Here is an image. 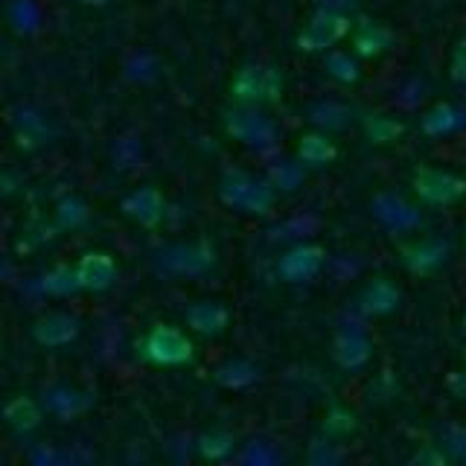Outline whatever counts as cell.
I'll return each instance as SVG.
<instances>
[{"label":"cell","mask_w":466,"mask_h":466,"mask_svg":"<svg viewBox=\"0 0 466 466\" xmlns=\"http://www.w3.org/2000/svg\"><path fill=\"white\" fill-rule=\"evenodd\" d=\"M218 198L230 210L248 216H268L277 204V189L268 178H259L254 172H228L218 184Z\"/></svg>","instance_id":"obj_1"},{"label":"cell","mask_w":466,"mask_h":466,"mask_svg":"<svg viewBox=\"0 0 466 466\" xmlns=\"http://www.w3.org/2000/svg\"><path fill=\"white\" fill-rule=\"evenodd\" d=\"M140 359L157 364V368H181V364H189L196 356V344L193 339L172 324H155L149 332L137 341Z\"/></svg>","instance_id":"obj_2"},{"label":"cell","mask_w":466,"mask_h":466,"mask_svg":"<svg viewBox=\"0 0 466 466\" xmlns=\"http://www.w3.org/2000/svg\"><path fill=\"white\" fill-rule=\"evenodd\" d=\"M225 128L233 140H239L248 149L268 155L277 149V126L271 116L257 106H237L225 114Z\"/></svg>","instance_id":"obj_3"},{"label":"cell","mask_w":466,"mask_h":466,"mask_svg":"<svg viewBox=\"0 0 466 466\" xmlns=\"http://www.w3.org/2000/svg\"><path fill=\"white\" fill-rule=\"evenodd\" d=\"M350 29H353V21H350L347 12L329 9V6H318L309 15V21L300 26L298 50H303V53H327L332 47H339V44L350 35Z\"/></svg>","instance_id":"obj_4"},{"label":"cell","mask_w":466,"mask_h":466,"mask_svg":"<svg viewBox=\"0 0 466 466\" xmlns=\"http://www.w3.org/2000/svg\"><path fill=\"white\" fill-rule=\"evenodd\" d=\"M230 96L239 106H271L283 96V76L271 65H245L230 82Z\"/></svg>","instance_id":"obj_5"},{"label":"cell","mask_w":466,"mask_h":466,"mask_svg":"<svg viewBox=\"0 0 466 466\" xmlns=\"http://www.w3.org/2000/svg\"><path fill=\"white\" fill-rule=\"evenodd\" d=\"M157 268L172 277H198L216 266V248L210 242H175L157 251Z\"/></svg>","instance_id":"obj_6"},{"label":"cell","mask_w":466,"mask_h":466,"mask_svg":"<svg viewBox=\"0 0 466 466\" xmlns=\"http://www.w3.org/2000/svg\"><path fill=\"white\" fill-rule=\"evenodd\" d=\"M411 187L417 198L431 204V208H449L466 196V178L443 167H420L411 178Z\"/></svg>","instance_id":"obj_7"},{"label":"cell","mask_w":466,"mask_h":466,"mask_svg":"<svg viewBox=\"0 0 466 466\" xmlns=\"http://www.w3.org/2000/svg\"><path fill=\"white\" fill-rule=\"evenodd\" d=\"M327 262V254L320 245L312 242H295L289 251L277 262V274L283 277L286 283H309L312 277L320 274Z\"/></svg>","instance_id":"obj_8"},{"label":"cell","mask_w":466,"mask_h":466,"mask_svg":"<svg viewBox=\"0 0 466 466\" xmlns=\"http://www.w3.org/2000/svg\"><path fill=\"white\" fill-rule=\"evenodd\" d=\"M373 356L370 335L359 324H341L332 339V359L341 364L344 370H361Z\"/></svg>","instance_id":"obj_9"},{"label":"cell","mask_w":466,"mask_h":466,"mask_svg":"<svg viewBox=\"0 0 466 466\" xmlns=\"http://www.w3.org/2000/svg\"><path fill=\"white\" fill-rule=\"evenodd\" d=\"M120 210L123 216L135 218L140 228L155 230L167 218V198L157 187H137L120 198Z\"/></svg>","instance_id":"obj_10"},{"label":"cell","mask_w":466,"mask_h":466,"mask_svg":"<svg viewBox=\"0 0 466 466\" xmlns=\"http://www.w3.org/2000/svg\"><path fill=\"white\" fill-rule=\"evenodd\" d=\"M370 210L373 216L382 222L388 230L393 233H408V230H417L422 225V216L414 204H408L402 196L397 193H379L370 201Z\"/></svg>","instance_id":"obj_11"},{"label":"cell","mask_w":466,"mask_h":466,"mask_svg":"<svg viewBox=\"0 0 466 466\" xmlns=\"http://www.w3.org/2000/svg\"><path fill=\"white\" fill-rule=\"evenodd\" d=\"M79 318L67 309H50L33 324V339L41 347H67L79 339Z\"/></svg>","instance_id":"obj_12"},{"label":"cell","mask_w":466,"mask_h":466,"mask_svg":"<svg viewBox=\"0 0 466 466\" xmlns=\"http://www.w3.org/2000/svg\"><path fill=\"white\" fill-rule=\"evenodd\" d=\"M451 257V245L443 237H422L402 251V262L411 274H431L443 268Z\"/></svg>","instance_id":"obj_13"},{"label":"cell","mask_w":466,"mask_h":466,"mask_svg":"<svg viewBox=\"0 0 466 466\" xmlns=\"http://www.w3.org/2000/svg\"><path fill=\"white\" fill-rule=\"evenodd\" d=\"M73 268H76L82 291H96V295H99V291H108L116 283V262L106 251H87V254H82Z\"/></svg>","instance_id":"obj_14"},{"label":"cell","mask_w":466,"mask_h":466,"mask_svg":"<svg viewBox=\"0 0 466 466\" xmlns=\"http://www.w3.org/2000/svg\"><path fill=\"white\" fill-rule=\"evenodd\" d=\"M400 303H402V291L397 283L388 280V277H376V280H370L359 295V309L373 318L397 312Z\"/></svg>","instance_id":"obj_15"},{"label":"cell","mask_w":466,"mask_h":466,"mask_svg":"<svg viewBox=\"0 0 466 466\" xmlns=\"http://www.w3.org/2000/svg\"><path fill=\"white\" fill-rule=\"evenodd\" d=\"M420 128L426 137H449L466 128V108L458 102H437L422 114Z\"/></svg>","instance_id":"obj_16"},{"label":"cell","mask_w":466,"mask_h":466,"mask_svg":"<svg viewBox=\"0 0 466 466\" xmlns=\"http://www.w3.org/2000/svg\"><path fill=\"white\" fill-rule=\"evenodd\" d=\"M350 33H353V53L359 58H376L385 50H390V44H393L390 26L373 18H361Z\"/></svg>","instance_id":"obj_17"},{"label":"cell","mask_w":466,"mask_h":466,"mask_svg":"<svg viewBox=\"0 0 466 466\" xmlns=\"http://www.w3.org/2000/svg\"><path fill=\"white\" fill-rule=\"evenodd\" d=\"M230 312L225 309L218 300H196L187 309V327L196 335H204V339H213V335H222L228 329Z\"/></svg>","instance_id":"obj_18"},{"label":"cell","mask_w":466,"mask_h":466,"mask_svg":"<svg viewBox=\"0 0 466 466\" xmlns=\"http://www.w3.org/2000/svg\"><path fill=\"white\" fill-rule=\"evenodd\" d=\"M44 408L62 420H73L91 408V397L70 385H53L44 390Z\"/></svg>","instance_id":"obj_19"},{"label":"cell","mask_w":466,"mask_h":466,"mask_svg":"<svg viewBox=\"0 0 466 466\" xmlns=\"http://www.w3.org/2000/svg\"><path fill=\"white\" fill-rule=\"evenodd\" d=\"M339 157L335 143L324 135V131H306L298 140V160L303 167H327Z\"/></svg>","instance_id":"obj_20"},{"label":"cell","mask_w":466,"mask_h":466,"mask_svg":"<svg viewBox=\"0 0 466 466\" xmlns=\"http://www.w3.org/2000/svg\"><path fill=\"white\" fill-rule=\"evenodd\" d=\"M306 120L312 126H318L320 131H341L353 123V111H350L344 102H335V99H320L312 102L306 108Z\"/></svg>","instance_id":"obj_21"},{"label":"cell","mask_w":466,"mask_h":466,"mask_svg":"<svg viewBox=\"0 0 466 466\" xmlns=\"http://www.w3.org/2000/svg\"><path fill=\"white\" fill-rule=\"evenodd\" d=\"M4 420L15 431H35L41 426V405L29 397H15L4 405Z\"/></svg>","instance_id":"obj_22"},{"label":"cell","mask_w":466,"mask_h":466,"mask_svg":"<svg viewBox=\"0 0 466 466\" xmlns=\"http://www.w3.org/2000/svg\"><path fill=\"white\" fill-rule=\"evenodd\" d=\"M21 116H15V135L24 149H35L47 140V123L35 108H18Z\"/></svg>","instance_id":"obj_23"},{"label":"cell","mask_w":466,"mask_h":466,"mask_svg":"<svg viewBox=\"0 0 466 466\" xmlns=\"http://www.w3.org/2000/svg\"><path fill=\"white\" fill-rule=\"evenodd\" d=\"M257 376H259V370H257L254 361H248V359H230V361H225L222 368L216 370V382L230 388V390H239V388L254 385Z\"/></svg>","instance_id":"obj_24"},{"label":"cell","mask_w":466,"mask_h":466,"mask_svg":"<svg viewBox=\"0 0 466 466\" xmlns=\"http://www.w3.org/2000/svg\"><path fill=\"white\" fill-rule=\"evenodd\" d=\"M38 286L44 295H50V298H70V295H76V291H82L76 268L73 266H56L53 271L41 277Z\"/></svg>","instance_id":"obj_25"},{"label":"cell","mask_w":466,"mask_h":466,"mask_svg":"<svg viewBox=\"0 0 466 466\" xmlns=\"http://www.w3.org/2000/svg\"><path fill=\"white\" fill-rule=\"evenodd\" d=\"M324 67L327 73L341 85H356L361 79V65H359V56L356 53H344V50H327L324 58Z\"/></svg>","instance_id":"obj_26"},{"label":"cell","mask_w":466,"mask_h":466,"mask_svg":"<svg viewBox=\"0 0 466 466\" xmlns=\"http://www.w3.org/2000/svg\"><path fill=\"white\" fill-rule=\"evenodd\" d=\"M196 451L204 461H225L237 451V437L230 431H204L196 441Z\"/></svg>","instance_id":"obj_27"},{"label":"cell","mask_w":466,"mask_h":466,"mask_svg":"<svg viewBox=\"0 0 466 466\" xmlns=\"http://www.w3.org/2000/svg\"><path fill=\"white\" fill-rule=\"evenodd\" d=\"M266 178L271 181L274 189H283V193H291V189H298L306 178V169L300 160H274V164L268 167V175Z\"/></svg>","instance_id":"obj_28"},{"label":"cell","mask_w":466,"mask_h":466,"mask_svg":"<svg viewBox=\"0 0 466 466\" xmlns=\"http://www.w3.org/2000/svg\"><path fill=\"white\" fill-rule=\"evenodd\" d=\"M315 230H318L315 216H295V218H286L280 225H274L268 233L274 242H303L306 237H312Z\"/></svg>","instance_id":"obj_29"},{"label":"cell","mask_w":466,"mask_h":466,"mask_svg":"<svg viewBox=\"0 0 466 466\" xmlns=\"http://www.w3.org/2000/svg\"><path fill=\"white\" fill-rule=\"evenodd\" d=\"M87 216H91V210H87V204L79 196H67L56 204L58 228H82L87 222Z\"/></svg>","instance_id":"obj_30"},{"label":"cell","mask_w":466,"mask_h":466,"mask_svg":"<svg viewBox=\"0 0 466 466\" xmlns=\"http://www.w3.org/2000/svg\"><path fill=\"white\" fill-rule=\"evenodd\" d=\"M364 128H368V137L373 143H393L400 135H402V123H397L393 116H385V114H373L368 116V123H364Z\"/></svg>","instance_id":"obj_31"},{"label":"cell","mask_w":466,"mask_h":466,"mask_svg":"<svg viewBox=\"0 0 466 466\" xmlns=\"http://www.w3.org/2000/svg\"><path fill=\"white\" fill-rule=\"evenodd\" d=\"M443 449V455L451 458V461H461L466 463V429L463 426H443L441 429V443H437Z\"/></svg>","instance_id":"obj_32"},{"label":"cell","mask_w":466,"mask_h":466,"mask_svg":"<svg viewBox=\"0 0 466 466\" xmlns=\"http://www.w3.org/2000/svg\"><path fill=\"white\" fill-rule=\"evenodd\" d=\"M114 160H116V167H120V169H131V167H135L137 160H140V140L131 137V135L116 140V146H114Z\"/></svg>","instance_id":"obj_33"},{"label":"cell","mask_w":466,"mask_h":466,"mask_svg":"<svg viewBox=\"0 0 466 466\" xmlns=\"http://www.w3.org/2000/svg\"><path fill=\"white\" fill-rule=\"evenodd\" d=\"M239 461L248 463V466H268L277 461V455L268 449V443H262V441H251L242 451H239Z\"/></svg>","instance_id":"obj_34"},{"label":"cell","mask_w":466,"mask_h":466,"mask_svg":"<svg viewBox=\"0 0 466 466\" xmlns=\"http://www.w3.org/2000/svg\"><path fill=\"white\" fill-rule=\"evenodd\" d=\"M449 76L458 87H466V47L463 44H458L455 53L449 58Z\"/></svg>","instance_id":"obj_35"},{"label":"cell","mask_w":466,"mask_h":466,"mask_svg":"<svg viewBox=\"0 0 466 466\" xmlns=\"http://www.w3.org/2000/svg\"><path fill=\"white\" fill-rule=\"evenodd\" d=\"M309 461L312 463H339L341 451H335L332 443H327V441H315L312 449H309Z\"/></svg>","instance_id":"obj_36"},{"label":"cell","mask_w":466,"mask_h":466,"mask_svg":"<svg viewBox=\"0 0 466 466\" xmlns=\"http://www.w3.org/2000/svg\"><path fill=\"white\" fill-rule=\"evenodd\" d=\"M12 21H15V26H18V29H33L35 21H38V12H35L33 4H18V6L12 9Z\"/></svg>","instance_id":"obj_37"},{"label":"cell","mask_w":466,"mask_h":466,"mask_svg":"<svg viewBox=\"0 0 466 466\" xmlns=\"http://www.w3.org/2000/svg\"><path fill=\"white\" fill-rule=\"evenodd\" d=\"M414 463H446V455H443V449L437 443H429L426 449L414 455Z\"/></svg>","instance_id":"obj_38"},{"label":"cell","mask_w":466,"mask_h":466,"mask_svg":"<svg viewBox=\"0 0 466 466\" xmlns=\"http://www.w3.org/2000/svg\"><path fill=\"white\" fill-rule=\"evenodd\" d=\"M315 4L318 6H329V9H347V6H353L356 4V0H315Z\"/></svg>","instance_id":"obj_39"},{"label":"cell","mask_w":466,"mask_h":466,"mask_svg":"<svg viewBox=\"0 0 466 466\" xmlns=\"http://www.w3.org/2000/svg\"><path fill=\"white\" fill-rule=\"evenodd\" d=\"M82 6H91V9H102V6H108L114 4V0H79Z\"/></svg>","instance_id":"obj_40"},{"label":"cell","mask_w":466,"mask_h":466,"mask_svg":"<svg viewBox=\"0 0 466 466\" xmlns=\"http://www.w3.org/2000/svg\"><path fill=\"white\" fill-rule=\"evenodd\" d=\"M461 44H463V47H466V33H463V41H461Z\"/></svg>","instance_id":"obj_41"},{"label":"cell","mask_w":466,"mask_h":466,"mask_svg":"<svg viewBox=\"0 0 466 466\" xmlns=\"http://www.w3.org/2000/svg\"><path fill=\"white\" fill-rule=\"evenodd\" d=\"M463 329H466V312H463Z\"/></svg>","instance_id":"obj_42"}]
</instances>
